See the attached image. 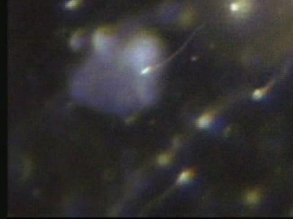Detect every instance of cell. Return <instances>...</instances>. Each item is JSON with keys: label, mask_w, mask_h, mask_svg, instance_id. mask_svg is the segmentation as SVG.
<instances>
[{"label": "cell", "mask_w": 293, "mask_h": 219, "mask_svg": "<svg viewBox=\"0 0 293 219\" xmlns=\"http://www.w3.org/2000/svg\"><path fill=\"white\" fill-rule=\"evenodd\" d=\"M213 117L210 114H206L202 115L197 121V126L201 128H204L208 127L213 122Z\"/></svg>", "instance_id": "1"}, {"label": "cell", "mask_w": 293, "mask_h": 219, "mask_svg": "<svg viewBox=\"0 0 293 219\" xmlns=\"http://www.w3.org/2000/svg\"><path fill=\"white\" fill-rule=\"evenodd\" d=\"M193 176V172L190 170L184 171L179 175L177 182L179 183H184L189 181Z\"/></svg>", "instance_id": "2"}, {"label": "cell", "mask_w": 293, "mask_h": 219, "mask_svg": "<svg viewBox=\"0 0 293 219\" xmlns=\"http://www.w3.org/2000/svg\"><path fill=\"white\" fill-rule=\"evenodd\" d=\"M170 161V156L166 154H164L159 156L158 158V162L160 164H167Z\"/></svg>", "instance_id": "3"}]
</instances>
